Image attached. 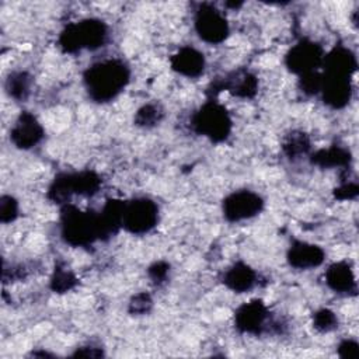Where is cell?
Masks as SVG:
<instances>
[{"label":"cell","instance_id":"11","mask_svg":"<svg viewBox=\"0 0 359 359\" xmlns=\"http://www.w3.org/2000/svg\"><path fill=\"white\" fill-rule=\"evenodd\" d=\"M268 320V310L259 300H251L241 304L234 314L236 327L245 334H258Z\"/></svg>","mask_w":359,"mask_h":359},{"label":"cell","instance_id":"17","mask_svg":"<svg viewBox=\"0 0 359 359\" xmlns=\"http://www.w3.org/2000/svg\"><path fill=\"white\" fill-rule=\"evenodd\" d=\"M325 282L327 285L338 293H349L353 292L356 287L355 275L348 262L339 261L334 262L328 266L325 272Z\"/></svg>","mask_w":359,"mask_h":359},{"label":"cell","instance_id":"30","mask_svg":"<svg viewBox=\"0 0 359 359\" xmlns=\"http://www.w3.org/2000/svg\"><path fill=\"white\" fill-rule=\"evenodd\" d=\"M73 356H86V358H98L102 356V351L101 348H94V346H83L80 349H77Z\"/></svg>","mask_w":359,"mask_h":359},{"label":"cell","instance_id":"14","mask_svg":"<svg viewBox=\"0 0 359 359\" xmlns=\"http://www.w3.org/2000/svg\"><path fill=\"white\" fill-rule=\"evenodd\" d=\"M171 67L185 77H198L205 69V57L198 49L184 46L171 57Z\"/></svg>","mask_w":359,"mask_h":359},{"label":"cell","instance_id":"10","mask_svg":"<svg viewBox=\"0 0 359 359\" xmlns=\"http://www.w3.org/2000/svg\"><path fill=\"white\" fill-rule=\"evenodd\" d=\"M43 137V128L29 112H21L10 130V140L18 149H31Z\"/></svg>","mask_w":359,"mask_h":359},{"label":"cell","instance_id":"21","mask_svg":"<svg viewBox=\"0 0 359 359\" xmlns=\"http://www.w3.org/2000/svg\"><path fill=\"white\" fill-rule=\"evenodd\" d=\"M74 283H76L74 275L66 268H56L50 278V287L57 293L70 290L74 286Z\"/></svg>","mask_w":359,"mask_h":359},{"label":"cell","instance_id":"1","mask_svg":"<svg viewBox=\"0 0 359 359\" xmlns=\"http://www.w3.org/2000/svg\"><path fill=\"white\" fill-rule=\"evenodd\" d=\"M129 81V69L119 59H105L91 65L84 73L88 95L98 102L115 98Z\"/></svg>","mask_w":359,"mask_h":359},{"label":"cell","instance_id":"12","mask_svg":"<svg viewBox=\"0 0 359 359\" xmlns=\"http://www.w3.org/2000/svg\"><path fill=\"white\" fill-rule=\"evenodd\" d=\"M324 250L307 241H294L287 251V262L296 269H311L324 262Z\"/></svg>","mask_w":359,"mask_h":359},{"label":"cell","instance_id":"6","mask_svg":"<svg viewBox=\"0 0 359 359\" xmlns=\"http://www.w3.org/2000/svg\"><path fill=\"white\" fill-rule=\"evenodd\" d=\"M158 220L157 205L147 198H136L125 203L122 227L133 234L150 231Z\"/></svg>","mask_w":359,"mask_h":359},{"label":"cell","instance_id":"9","mask_svg":"<svg viewBox=\"0 0 359 359\" xmlns=\"http://www.w3.org/2000/svg\"><path fill=\"white\" fill-rule=\"evenodd\" d=\"M323 60L324 55L321 46L309 39L297 42L286 55V66L300 76L317 72L316 69L323 65Z\"/></svg>","mask_w":359,"mask_h":359},{"label":"cell","instance_id":"19","mask_svg":"<svg viewBox=\"0 0 359 359\" xmlns=\"http://www.w3.org/2000/svg\"><path fill=\"white\" fill-rule=\"evenodd\" d=\"M311 157H313L311 158L313 163H316L317 165H321V167H342V165L348 164V161H349L348 150H345L342 147H337V146L318 150Z\"/></svg>","mask_w":359,"mask_h":359},{"label":"cell","instance_id":"5","mask_svg":"<svg viewBox=\"0 0 359 359\" xmlns=\"http://www.w3.org/2000/svg\"><path fill=\"white\" fill-rule=\"evenodd\" d=\"M101 180L93 171L66 172L55 178L49 195L56 202H65L72 195H93L100 188Z\"/></svg>","mask_w":359,"mask_h":359},{"label":"cell","instance_id":"25","mask_svg":"<svg viewBox=\"0 0 359 359\" xmlns=\"http://www.w3.org/2000/svg\"><path fill=\"white\" fill-rule=\"evenodd\" d=\"M18 215V202L11 195H3L0 199V220L3 223L13 222Z\"/></svg>","mask_w":359,"mask_h":359},{"label":"cell","instance_id":"22","mask_svg":"<svg viewBox=\"0 0 359 359\" xmlns=\"http://www.w3.org/2000/svg\"><path fill=\"white\" fill-rule=\"evenodd\" d=\"M285 151L290 157H299L302 154H306L310 149V142L303 133H294L289 136V139L285 143Z\"/></svg>","mask_w":359,"mask_h":359},{"label":"cell","instance_id":"23","mask_svg":"<svg viewBox=\"0 0 359 359\" xmlns=\"http://www.w3.org/2000/svg\"><path fill=\"white\" fill-rule=\"evenodd\" d=\"M337 316L328 310V309H321L318 311H316V314L313 316V324H314V328L321 331V332H327V331H331L337 327Z\"/></svg>","mask_w":359,"mask_h":359},{"label":"cell","instance_id":"29","mask_svg":"<svg viewBox=\"0 0 359 359\" xmlns=\"http://www.w3.org/2000/svg\"><path fill=\"white\" fill-rule=\"evenodd\" d=\"M358 195V187L356 184H345L341 188L337 189V196L341 199H352Z\"/></svg>","mask_w":359,"mask_h":359},{"label":"cell","instance_id":"8","mask_svg":"<svg viewBox=\"0 0 359 359\" xmlns=\"http://www.w3.org/2000/svg\"><path fill=\"white\" fill-rule=\"evenodd\" d=\"M264 208V199L252 191L241 189L230 194L223 202V215L229 222H241L257 216Z\"/></svg>","mask_w":359,"mask_h":359},{"label":"cell","instance_id":"2","mask_svg":"<svg viewBox=\"0 0 359 359\" xmlns=\"http://www.w3.org/2000/svg\"><path fill=\"white\" fill-rule=\"evenodd\" d=\"M62 237L70 245H87L104 236L100 215L83 212L72 205L62 210Z\"/></svg>","mask_w":359,"mask_h":359},{"label":"cell","instance_id":"26","mask_svg":"<svg viewBox=\"0 0 359 359\" xmlns=\"http://www.w3.org/2000/svg\"><path fill=\"white\" fill-rule=\"evenodd\" d=\"M338 355L341 358H358L359 345L353 339H344L338 346Z\"/></svg>","mask_w":359,"mask_h":359},{"label":"cell","instance_id":"3","mask_svg":"<svg viewBox=\"0 0 359 359\" xmlns=\"http://www.w3.org/2000/svg\"><path fill=\"white\" fill-rule=\"evenodd\" d=\"M107 38V27L102 21L88 18L66 27L60 35V46L66 52H77L81 49H95L104 43Z\"/></svg>","mask_w":359,"mask_h":359},{"label":"cell","instance_id":"20","mask_svg":"<svg viewBox=\"0 0 359 359\" xmlns=\"http://www.w3.org/2000/svg\"><path fill=\"white\" fill-rule=\"evenodd\" d=\"M31 77L25 72H14L6 80V91L14 100H25L29 94Z\"/></svg>","mask_w":359,"mask_h":359},{"label":"cell","instance_id":"7","mask_svg":"<svg viewBox=\"0 0 359 359\" xmlns=\"http://www.w3.org/2000/svg\"><path fill=\"white\" fill-rule=\"evenodd\" d=\"M195 29L199 38L208 43H220L229 35L226 17L209 4H202L195 15Z\"/></svg>","mask_w":359,"mask_h":359},{"label":"cell","instance_id":"13","mask_svg":"<svg viewBox=\"0 0 359 359\" xmlns=\"http://www.w3.org/2000/svg\"><path fill=\"white\" fill-rule=\"evenodd\" d=\"M321 93L324 102L332 108H342L351 98V81L349 77L323 74Z\"/></svg>","mask_w":359,"mask_h":359},{"label":"cell","instance_id":"24","mask_svg":"<svg viewBox=\"0 0 359 359\" xmlns=\"http://www.w3.org/2000/svg\"><path fill=\"white\" fill-rule=\"evenodd\" d=\"M160 115H161V112L156 105L147 104V105H143L137 111L135 121L140 126H151L160 121Z\"/></svg>","mask_w":359,"mask_h":359},{"label":"cell","instance_id":"15","mask_svg":"<svg viewBox=\"0 0 359 359\" xmlns=\"http://www.w3.org/2000/svg\"><path fill=\"white\" fill-rule=\"evenodd\" d=\"M223 282L230 290L244 293L254 287L257 282V272L244 262H236L224 272Z\"/></svg>","mask_w":359,"mask_h":359},{"label":"cell","instance_id":"4","mask_svg":"<svg viewBox=\"0 0 359 359\" xmlns=\"http://www.w3.org/2000/svg\"><path fill=\"white\" fill-rule=\"evenodd\" d=\"M192 128L213 142H222L230 135L231 119L223 105L208 101L192 116Z\"/></svg>","mask_w":359,"mask_h":359},{"label":"cell","instance_id":"27","mask_svg":"<svg viewBox=\"0 0 359 359\" xmlns=\"http://www.w3.org/2000/svg\"><path fill=\"white\" fill-rule=\"evenodd\" d=\"M168 264H165V262H154L150 268H149V275H150V278H151V280L153 282H156V283H160V282H163L165 278H167V275H168Z\"/></svg>","mask_w":359,"mask_h":359},{"label":"cell","instance_id":"28","mask_svg":"<svg viewBox=\"0 0 359 359\" xmlns=\"http://www.w3.org/2000/svg\"><path fill=\"white\" fill-rule=\"evenodd\" d=\"M150 306H151V300L146 293L136 294L130 302V310L133 313H144L149 310Z\"/></svg>","mask_w":359,"mask_h":359},{"label":"cell","instance_id":"18","mask_svg":"<svg viewBox=\"0 0 359 359\" xmlns=\"http://www.w3.org/2000/svg\"><path fill=\"white\" fill-rule=\"evenodd\" d=\"M257 86H258L257 79L251 73L245 72V73L234 74L230 79H226L222 88H227L234 95L247 98V97H252L255 94Z\"/></svg>","mask_w":359,"mask_h":359},{"label":"cell","instance_id":"16","mask_svg":"<svg viewBox=\"0 0 359 359\" xmlns=\"http://www.w3.org/2000/svg\"><path fill=\"white\" fill-rule=\"evenodd\" d=\"M325 74H335L351 77L352 72L356 69V60L353 53L342 46L332 49L323 60Z\"/></svg>","mask_w":359,"mask_h":359}]
</instances>
